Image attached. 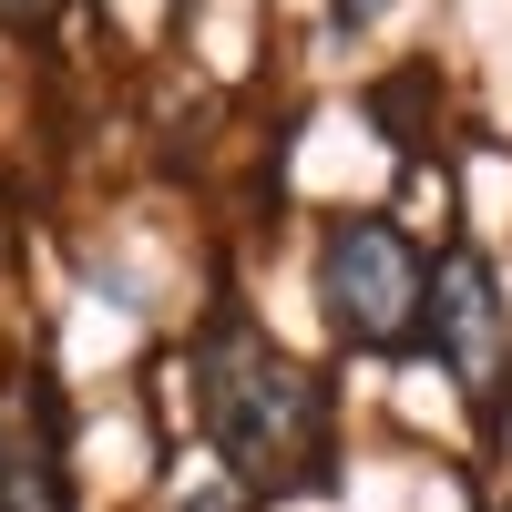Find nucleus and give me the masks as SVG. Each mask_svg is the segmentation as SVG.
<instances>
[{
  "mask_svg": "<svg viewBox=\"0 0 512 512\" xmlns=\"http://www.w3.org/2000/svg\"><path fill=\"white\" fill-rule=\"evenodd\" d=\"M195 420L205 441H216V461L246 482V492H318L328 482V390L318 369H297L287 349L256 318H205L195 338Z\"/></svg>",
  "mask_w": 512,
  "mask_h": 512,
  "instance_id": "obj_1",
  "label": "nucleus"
},
{
  "mask_svg": "<svg viewBox=\"0 0 512 512\" xmlns=\"http://www.w3.org/2000/svg\"><path fill=\"white\" fill-rule=\"evenodd\" d=\"M318 308L359 359L420 349V308H431V256L390 216H328L318 236Z\"/></svg>",
  "mask_w": 512,
  "mask_h": 512,
  "instance_id": "obj_2",
  "label": "nucleus"
},
{
  "mask_svg": "<svg viewBox=\"0 0 512 512\" xmlns=\"http://www.w3.org/2000/svg\"><path fill=\"white\" fill-rule=\"evenodd\" d=\"M420 338H431V359L451 369L461 400H492V390H502L512 308H502V277H492L482 246H441V256H431V308H420Z\"/></svg>",
  "mask_w": 512,
  "mask_h": 512,
  "instance_id": "obj_3",
  "label": "nucleus"
},
{
  "mask_svg": "<svg viewBox=\"0 0 512 512\" xmlns=\"http://www.w3.org/2000/svg\"><path fill=\"white\" fill-rule=\"evenodd\" d=\"M0 512H72V482H62V379L41 359L0 379Z\"/></svg>",
  "mask_w": 512,
  "mask_h": 512,
  "instance_id": "obj_4",
  "label": "nucleus"
},
{
  "mask_svg": "<svg viewBox=\"0 0 512 512\" xmlns=\"http://www.w3.org/2000/svg\"><path fill=\"white\" fill-rule=\"evenodd\" d=\"M62 0H0V31H52Z\"/></svg>",
  "mask_w": 512,
  "mask_h": 512,
  "instance_id": "obj_5",
  "label": "nucleus"
}]
</instances>
